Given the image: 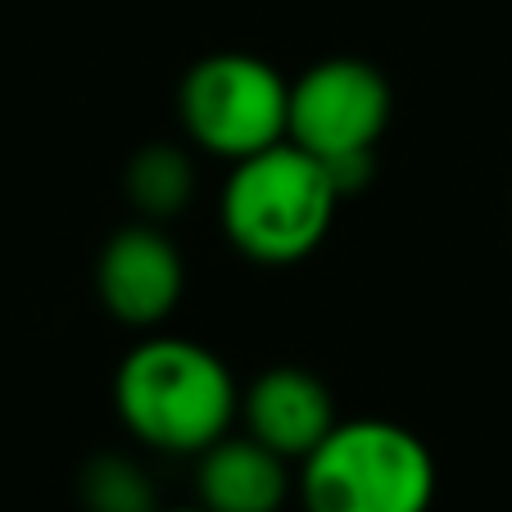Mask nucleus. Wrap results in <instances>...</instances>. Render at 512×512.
<instances>
[{
  "label": "nucleus",
  "instance_id": "obj_2",
  "mask_svg": "<svg viewBox=\"0 0 512 512\" xmlns=\"http://www.w3.org/2000/svg\"><path fill=\"white\" fill-rule=\"evenodd\" d=\"M340 200L331 168L295 141H281L232 164L218 195V223L241 259L295 268L327 241Z\"/></svg>",
  "mask_w": 512,
  "mask_h": 512
},
{
  "label": "nucleus",
  "instance_id": "obj_5",
  "mask_svg": "<svg viewBox=\"0 0 512 512\" xmlns=\"http://www.w3.org/2000/svg\"><path fill=\"white\" fill-rule=\"evenodd\" d=\"M177 118L195 150L223 164H241L286 141L290 82L259 55L213 50L182 73Z\"/></svg>",
  "mask_w": 512,
  "mask_h": 512
},
{
  "label": "nucleus",
  "instance_id": "obj_8",
  "mask_svg": "<svg viewBox=\"0 0 512 512\" xmlns=\"http://www.w3.org/2000/svg\"><path fill=\"white\" fill-rule=\"evenodd\" d=\"M290 490V463L250 431H227L195 458V494L209 512H281Z\"/></svg>",
  "mask_w": 512,
  "mask_h": 512
},
{
  "label": "nucleus",
  "instance_id": "obj_6",
  "mask_svg": "<svg viewBox=\"0 0 512 512\" xmlns=\"http://www.w3.org/2000/svg\"><path fill=\"white\" fill-rule=\"evenodd\" d=\"M186 290V259L164 223L118 227L96 254V295L100 309L123 327H159L173 318Z\"/></svg>",
  "mask_w": 512,
  "mask_h": 512
},
{
  "label": "nucleus",
  "instance_id": "obj_7",
  "mask_svg": "<svg viewBox=\"0 0 512 512\" xmlns=\"http://www.w3.org/2000/svg\"><path fill=\"white\" fill-rule=\"evenodd\" d=\"M336 422L340 413L331 386L300 363L263 368L241 390V426L295 467L336 431Z\"/></svg>",
  "mask_w": 512,
  "mask_h": 512
},
{
  "label": "nucleus",
  "instance_id": "obj_10",
  "mask_svg": "<svg viewBox=\"0 0 512 512\" xmlns=\"http://www.w3.org/2000/svg\"><path fill=\"white\" fill-rule=\"evenodd\" d=\"M78 499L87 512H159L155 485L127 454H96L78 476Z\"/></svg>",
  "mask_w": 512,
  "mask_h": 512
},
{
  "label": "nucleus",
  "instance_id": "obj_3",
  "mask_svg": "<svg viewBox=\"0 0 512 512\" xmlns=\"http://www.w3.org/2000/svg\"><path fill=\"white\" fill-rule=\"evenodd\" d=\"M435 454L390 417H354L300 463L295 490L304 512H431Z\"/></svg>",
  "mask_w": 512,
  "mask_h": 512
},
{
  "label": "nucleus",
  "instance_id": "obj_4",
  "mask_svg": "<svg viewBox=\"0 0 512 512\" xmlns=\"http://www.w3.org/2000/svg\"><path fill=\"white\" fill-rule=\"evenodd\" d=\"M390 82L377 64L354 55L318 59L290 82L286 141L331 168L340 195H358L372 182L377 141L390 123Z\"/></svg>",
  "mask_w": 512,
  "mask_h": 512
},
{
  "label": "nucleus",
  "instance_id": "obj_9",
  "mask_svg": "<svg viewBox=\"0 0 512 512\" xmlns=\"http://www.w3.org/2000/svg\"><path fill=\"white\" fill-rule=\"evenodd\" d=\"M123 195L136 218H145V223H173L177 213L195 200L191 150L177 141L141 145L123 168Z\"/></svg>",
  "mask_w": 512,
  "mask_h": 512
},
{
  "label": "nucleus",
  "instance_id": "obj_1",
  "mask_svg": "<svg viewBox=\"0 0 512 512\" xmlns=\"http://www.w3.org/2000/svg\"><path fill=\"white\" fill-rule=\"evenodd\" d=\"M114 408L127 435L145 449L200 458L241 422V386L200 340L145 336L114 372Z\"/></svg>",
  "mask_w": 512,
  "mask_h": 512
},
{
  "label": "nucleus",
  "instance_id": "obj_11",
  "mask_svg": "<svg viewBox=\"0 0 512 512\" xmlns=\"http://www.w3.org/2000/svg\"><path fill=\"white\" fill-rule=\"evenodd\" d=\"M159 512H209V508H200V503H195V508H159Z\"/></svg>",
  "mask_w": 512,
  "mask_h": 512
}]
</instances>
